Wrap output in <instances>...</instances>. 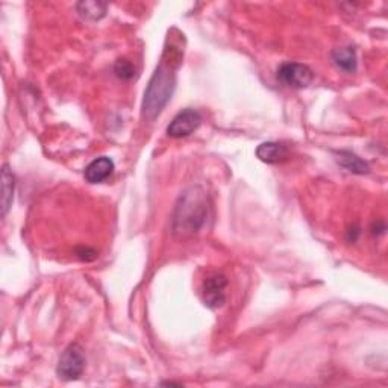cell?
I'll use <instances>...</instances> for the list:
<instances>
[{"instance_id":"1","label":"cell","mask_w":388,"mask_h":388,"mask_svg":"<svg viewBox=\"0 0 388 388\" xmlns=\"http://www.w3.org/2000/svg\"><path fill=\"white\" fill-rule=\"evenodd\" d=\"M208 196L201 187H188L179 196L172 215V230L177 237H192L202 230L208 217Z\"/></svg>"},{"instance_id":"2","label":"cell","mask_w":388,"mask_h":388,"mask_svg":"<svg viewBox=\"0 0 388 388\" xmlns=\"http://www.w3.org/2000/svg\"><path fill=\"white\" fill-rule=\"evenodd\" d=\"M176 87L175 64L172 61H161L154 76L149 81L143 99V115L147 120H155L161 114Z\"/></svg>"},{"instance_id":"3","label":"cell","mask_w":388,"mask_h":388,"mask_svg":"<svg viewBox=\"0 0 388 388\" xmlns=\"http://www.w3.org/2000/svg\"><path fill=\"white\" fill-rule=\"evenodd\" d=\"M85 369V355L79 344H70L63 352L58 363V375L64 381H76Z\"/></svg>"},{"instance_id":"4","label":"cell","mask_w":388,"mask_h":388,"mask_svg":"<svg viewBox=\"0 0 388 388\" xmlns=\"http://www.w3.org/2000/svg\"><path fill=\"white\" fill-rule=\"evenodd\" d=\"M277 81L292 88H306L313 82L314 73L308 65L299 63H285L277 68Z\"/></svg>"},{"instance_id":"5","label":"cell","mask_w":388,"mask_h":388,"mask_svg":"<svg viewBox=\"0 0 388 388\" xmlns=\"http://www.w3.org/2000/svg\"><path fill=\"white\" fill-rule=\"evenodd\" d=\"M202 123V115L196 109L187 108L175 115L170 125L167 126V135L172 138H184L192 135Z\"/></svg>"},{"instance_id":"6","label":"cell","mask_w":388,"mask_h":388,"mask_svg":"<svg viewBox=\"0 0 388 388\" xmlns=\"http://www.w3.org/2000/svg\"><path fill=\"white\" fill-rule=\"evenodd\" d=\"M227 280L223 275H214L208 277L204 284V301L210 308L222 306L226 301Z\"/></svg>"},{"instance_id":"7","label":"cell","mask_w":388,"mask_h":388,"mask_svg":"<svg viewBox=\"0 0 388 388\" xmlns=\"http://www.w3.org/2000/svg\"><path fill=\"white\" fill-rule=\"evenodd\" d=\"M114 172V161L108 156H99L85 167V181L89 184H101Z\"/></svg>"},{"instance_id":"8","label":"cell","mask_w":388,"mask_h":388,"mask_svg":"<svg viewBox=\"0 0 388 388\" xmlns=\"http://www.w3.org/2000/svg\"><path fill=\"white\" fill-rule=\"evenodd\" d=\"M256 156L260 158L263 163L280 164V163H284L288 158V149L281 143L268 142L258 146Z\"/></svg>"},{"instance_id":"9","label":"cell","mask_w":388,"mask_h":388,"mask_svg":"<svg viewBox=\"0 0 388 388\" xmlns=\"http://www.w3.org/2000/svg\"><path fill=\"white\" fill-rule=\"evenodd\" d=\"M332 61L338 68H340V70L346 73H353L358 65L355 49L351 46L337 47L332 52Z\"/></svg>"},{"instance_id":"10","label":"cell","mask_w":388,"mask_h":388,"mask_svg":"<svg viewBox=\"0 0 388 388\" xmlns=\"http://www.w3.org/2000/svg\"><path fill=\"white\" fill-rule=\"evenodd\" d=\"M337 161L342 167H344L347 172L355 173V175H367L370 172V167L364 163L360 156H356L352 152L340 151L337 152Z\"/></svg>"},{"instance_id":"11","label":"cell","mask_w":388,"mask_h":388,"mask_svg":"<svg viewBox=\"0 0 388 388\" xmlns=\"http://www.w3.org/2000/svg\"><path fill=\"white\" fill-rule=\"evenodd\" d=\"M106 9L108 5L102 2H79L76 5L79 17H82L87 22H99L106 15Z\"/></svg>"},{"instance_id":"12","label":"cell","mask_w":388,"mask_h":388,"mask_svg":"<svg viewBox=\"0 0 388 388\" xmlns=\"http://www.w3.org/2000/svg\"><path fill=\"white\" fill-rule=\"evenodd\" d=\"M15 179L9 167L5 164L2 168V215H5L13 204Z\"/></svg>"},{"instance_id":"13","label":"cell","mask_w":388,"mask_h":388,"mask_svg":"<svg viewBox=\"0 0 388 388\" xmlns=\"http://www.w3.org/2000/svg\"><path fill=\"white\" fill-rule=\"evenodd\" d=\"M114 73L118 79H122V81H131L135 76V67L129 59L120 58L117 59V63L114 64Z\"/></svg>"}]
</instances>
